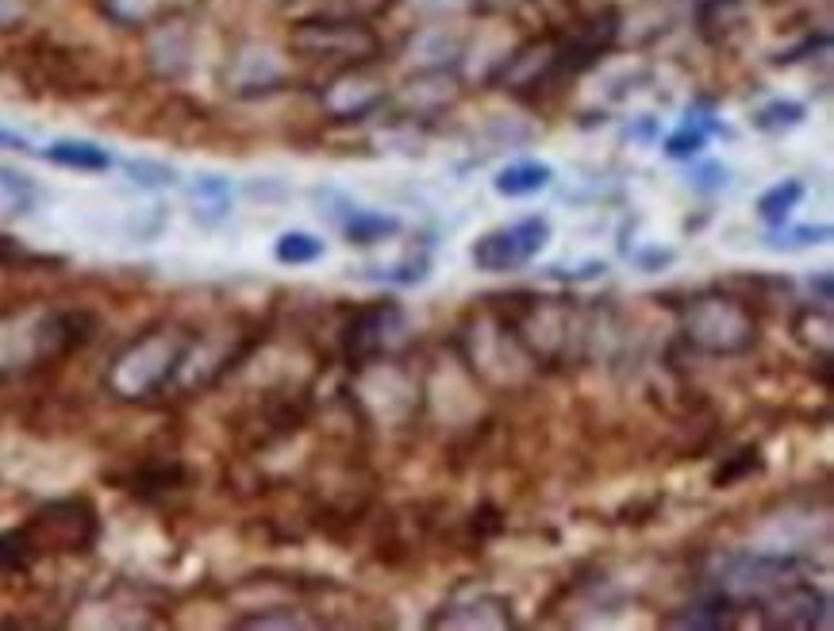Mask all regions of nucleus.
Here are the masks:
<instances>
[{"instance_id":"4","label":"nucleus","mask_w":834,"mask_h":631,"mask_svg":"<svg viewBox=\"0 0 834 631\" xmlns=\"http://www.w3.org/2000/svg\"><path fill=\"white\" fill-rule=\"evenodd\" d=\"M343 231L350 243L369 247V243H377V239H385V235H396V231H400V220H396V216H385V212H369V208H346Z\"/></svg>"},{"instance_id":"1","label":"nucleus","mask_w":834,"mask_h":631,"mask_svg":"<svg viewBox=\"0 0 834 631\" xmlns=\"http://www.w3.org/2000/svg\"><path fill=\"white\" fill-rule=\"evenodd\" d=\"M550 243V220L546 216H523L508 228H496L473 243V266L485 274H504L519 270L531 258H539L542 247Z\"/></svg>"},{"instance_id":"12","label":"nucleus","mask_w":834,"mask_h":631,"mask_svg":"<svg viewBox=\"0 0 834 631\" xmlns=\"http://www.w3.org/2000/svg\"><path fill=\"white\" fill-rule=\"evenodd\" d=\"M727 177H731L727 166H719V162H704V166L696 170V189L715 193V189H723V185H727Z\"/></svg>"},{"instance_id":"13","label":"nucleus","mask_w":834,"mask_h":631,"mask_svg":"<svg viewBox=\"0 0 834 631\" xmlns=\"http://www.w3.org/2000/svg\"><path fill=\"white\" fill-rule=\"evenodd\" d=\"M669 262H673V251H642L638 254V266H642V270H662Z\"/></svg>"},{"instance_id":"15","label":"nucleus","mask_w":834,"mask_h":631,"mask_svg":"<svg viewBox=\"0 0 834 631\" xmlns=\"http://www.w3.org/2000/svg\"><path fill=\"white\" fill-rule=\"evenodd\" d=\"M811 289H819V297H823V301H831V274L811 278Z\"/></svg>"},{"instance_id":"8","label":"nucleus","mask_w":834,"mask_h":631,"mask_svg":"<svg viewBox=\"0 0 834 631\" xmlns=\"http://www.w3.org/2000/svg\"><path fill=\"white\" fill-rule=\"evenodd\" d=\"M708 147V131L696 124V120H685V127L681 131H673L669 139H665V154L669 158H677V162H685V158H696V154Z\"/></svg>"},{"instance_id":"10","label":"nucleus","mask_w":834,"mask_h":631,"mask_svg":"<svg viewBox=\"0 0 834 631\" xmlns=\"http://www.w3.org/2000/svg\"><path fill=\"white\" fill-rule=\"evenodd\" d=\"M823 239H831V224H808V228H796V231H777V235H769V247H815V243H823Z\"/></svg>"},{"instance_id":"3","label":"nucleus","mask_w":834,"mask_h":631,"mask_svg":"<svg viewBox=\"0 0 834 631\" xmlns=\"http://www.w3.org/2000/svg\"><path fill=\"white\" fill-rule=\"evenodd\" d=\"M54 166H66V170H85V174H100L112 166V154L97 147V143H85V139H58L50 143L47 151H39Z\"/></svg>"},{"instance_id":"11","label":"nucleus","mask_w":834,"mask_h":631,"mask_svg":"<svg viewBox=\"0 0 834 631\" xmlns=\"http://www.w3.org/2000/svg\"><path fill=\"white\" fill-rule=\"evenodd\" d=\"M127 174L135 177L139 185H147V189H162V185L177 181V170L162 166V162H127Z\"/></svg>"},{"instance_id":"14","label":"nucleus","mask_w":834,"mask_h":631,"mask_svg":"<svg viewBox=\"0 0 834 631\" xmlns=\"http://www.w3.org/2000/svg\"><path fill=\"white\" fill-rule=\"evenodd\" d=\"M0 147H12V151L35 154V151H31V143H27L24 135H12V131H0Z\"/></svg>"},{"instance_id":"2","label":"nucleus","mask_w":834,"mask_h":631,"mask_svg":"<svg viewBox=\"0 0 834 631\" xmlns=\"http://www.w3.org/2000/svg\"><path fill=\"white\" fill-rule=\"evenodd\" d=\"M550 181H554V166H550V162H535V158H527V162H512V166H504V170L496 174V181H492V189H496L500 197L516 201V197L542 193Z\"/></svg>"},{"instance_id":"6","label":"nucleus","mask_w":834,"mask_h":631,"mask_svg":"<svg viewBox=\"0 0 834 631\" xmlns=\"http://www.w3.org/2000/svg\"><path fill=\"white\" fill-rule=\"evenodd\" d=\"M323 239L308 235V231H285L277 243H273V258L281 266H308V262H319L323 258Z\"/></svg>"},{"instance_id":"5","label":"nucleus","mask_w":834,"mask_h":631,"mask_svg":"<svg viewBox=\"0 0 834 631\" xmlns=\"http://www.w3.org/2000/svg\"><path fill=\"white\" fill-rule=\"evenodd\" d=\"M804 201V181H796V177H788V181H781V185H773V189H765L758 201V216L769 224V228H785L788 216L796 212V204Z\"/></svg>"},{"instance_id":"9","label":"nucleus","mask_w":834,"mask_h":631,"mask_svg":"<svg viewBox=\"0 0 834 631\" xmlns=\"http://www.w3.org/2000/svg\"><path fill=\"white\" fill-rule=\"evenodd\" d=\"M808 116V108L796 101H773L769 108L758 112V127L761 131H785V127H796Z\"/></svg>"},{"instance_id":"7","label":"nucleus","mask_w":834,"mask_h":631,"mask_svg":"<svg viewBox=\"0 0 834 631\" xmlns=\"http://www.w3.org/2000/svg\"><path fill=\"white\" fill-rule=\"evenodd\" d=\"M189 193H193V201H197L200 208H208L212 216H223V212L231 208V181H227V177L200 174L197 181L189 185Z\"/></svg>"}]
</instances>
